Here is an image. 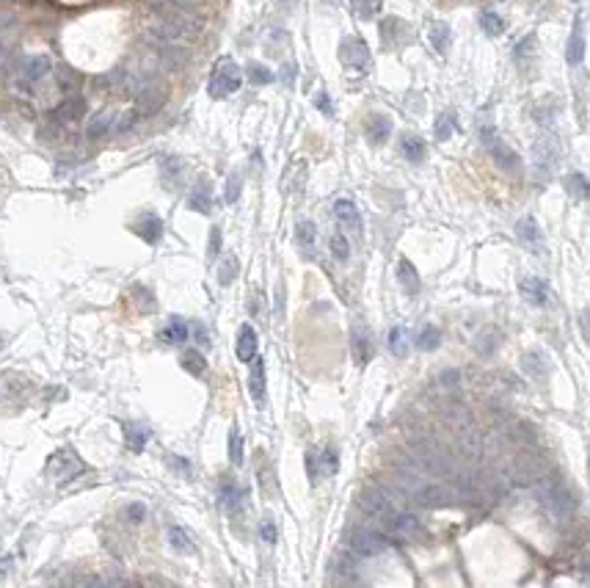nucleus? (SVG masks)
I'll list each match as a JSON object with an SVG mask.
<instances>
[{
	"label": "nucleus",
	"instance_id": "obj_1",
	"mask_svg": "<svg viewBox=\"0 0 590 588\" xmlns=\"http://www.w3.org/2000/svg\"><path fill=\"white\" fill-rule=\"evenodd\" d=\"M243 86V72L240 66L234 64V59L221 56L213 72H210V83H207V94L213 99H227L230 94H234Z\"/></svg>",
	"mask_w": 590,
	"mask_h": 588
},
{
	"label": "nucleus",
	"instance_id": "obj_2",
	"mask_svg": "<svg viewBox=\"0 0 590 588\" xmlns=\"http://www.w3.org/2000/svg\"><path fill=\"white\" fill-rule=\"evenodd\" d=\"M165 99H168V86L161 78L146 75L135 92V111H138V116H155L165 105Z\"/></svg>",
	"mask_w": 590,
	"mask_h": 588
},
{
	"label": "nucleus",
	"instance_id": "obj_3",
	"mask_svg": "<svg viewBox=\"0 0 590 588\" xmlns=\"http://www.w3.org/2000/svg\"><path fill=\"white\" fill-rule=\"evenodd\" d=\"M480 138H483V144L491 149V158L494 164L499 166L502 171H508V174H516L519 169H522V158L494 133V128H483V133H480Z\"/></svg>",
	"mask_w": 590,
	"mask_h": 588
},
{
	"label": "nucleus",
	"instance_id": "obj_4",
	"mask_svg": "<svg viewBox=\"0 0 590 588\" xmlns=\"http://www.w3.org/2000/svg\"><path fill=\"white\" fill-rule=\"evenodd\" d=\"M50 69H53V61L47 56H31V59L20 61V66H17V86L23 92H33V86L42 83L50 75Z\"/></svg>",
	"mask_w": 590,
	"mask_h": 588
},
{
	"label": "nucleus",
	"instance_id": "obj_5",
	"mask_svg": "<svg viewBox=\"0 0 590 588\" xmlns=\"http://www.w3.org/2000/svg\"><path fill=\"white\" fill-rule=\"evenodd\" d=\"M80 470H83V461L75 456L72 451H58V453H53L50 461H47V475H50L56 484L72 481Z\"/></svg>",
	"mask_w": 590,
	"mask_h": 588
},
{
	"label": "nucleus",
	"instance_id": "obj_6",
	"mask_svg": "<svg viewBox=\"0 0 590 588\" xmlns=\"http://www.w3.org/2000/svg\"><path fill=\"white\" fill-rule=\"evenodd\" d=\"M339 61L348 69H367L370 66V47L361 36H345L339 44Z\"/></svg>",
	"mask_w": 590,
	"mask_h": 588
},
{
	"label": "nucleus",
	"instance_id": "obj_7",
	"mask_svg": "<svg viewBox=\"0 0 590 588\" xmlns=\"http://www.w3.org/2000/svg\"><path fill=\"white\" fill-rule=\"evenodd\" d=\"M155 44V53H158V61L165 66V69H182V66L191 61V50L182 44V42H165V39H152Z\"/></svg>",
	"mask_w": 590,
	"mask_h": 588
},
{
	"label": "nucleus",
	"instance_id": "obj_8",
	"mask_svg": "<svg viewBox=\"0 0 590 588\" xmlns=\"http://www.w3.org/2000/svg\"><path fill=\"white\" fill-rule=\"evenodd\" d=\"M351 550H353L359 558H375L387 550V539H384L381 533H375V530L361 527V530H356V533L351 536Z\"/></svg>",
	"mask_w": 590,
	"mask_h": 588
},
{
	"label": "nucleus",
	"instance_id": "obj_9",
	"mask_svg": "<svg viewBox=\"0 0 590 588\" xmlns=\"http://www.w3.org/2000/svg\"><path fill=\"white\" fill-rule=\"evenodd\" d=\"M516 240L525 246L527 252H532V255H544V252H546V246H544V232H541L538 221H535L532 216H525V219L516 221Z\"/></svg>",
	"mask_w": 590,
	"mask_h": 588
},
{
	"label": "nucleus",
	"instance_id": "obj_10",
	"mask_svg": "<svg viewBox=\"0 0 590 588\" xmlns=\"http://www.w3.org/2000/svg\"><path fill=\"white\" fill-rule=\"evenodd\" d=\"M218 503H221V508H224L227 514H237V511L246 506V489H243L234 478L224 475V478H221V486H218Z\"/></svg>",
	"mask_w": 590,
	"mask_h": 588
},
{
	"label": "nucleus",
	"instance_id": "obj_11",
	"mask_svg": "<svg viewBox=\"0 0 590 588\" xmlns=\"http://www.w3.org/2000/svg\"><path fill=\"white\" fill-rule=\"evenodd\" d=\"M351 354H353V362L359 367H367L372 357H375V345H372V337L364 326H353L351 329Z\"/></svg>",
	"mask_w": 590,
	"mask_h": 588
},
{
	"label": "nucleus",
	"instance_id": "obj_12",
	"mask_svg": "<svg viewBox=\"0 0 590 588\" xmlns=\"http://www.w3.org/2000/svg\"><path fill=\"white\" fill-rule=\"evenodd\" d=\"M359 506L370 514V517H378V520H387L389 514H392V500H389V494L381 489H367L361 491L359 497Z\"/></svg>",
	"mask_w": 590,
	"mask_h": 588
},
{
	"label": "nucleus",
	"instance_id": "obj_13",
	"mask_svg": "<svg viewBox=\"0 0 590 588\" xmlns=\"http://www.w3.org/2000/svg\"><path fill=\"white\" fill-rule=\"evenodd\" d=\"M560 158V147L555 135H544L538 144H535V171H544L549 174Z\"/></svg>",
	"mask_w": 590,
	"mask_h": 588
},
{
	"label": "nucleus",
	"instance_id": "obj_14",
	"mask_svg": "<svg viewBox=\"0 0 590 588\" xmlns=\"http://www.w3.org/2000/svg\"><path fill=\"white\" fill-rule=\"evenodd\" d=\"M86 116V99L83 97H66L61 99L56 108H53V114H50V119L53 122H58V125H72V122H80Z\"/></svg>",
	"mask_w": 590,
	"mask_h": 588
},
{
	"label": "nucleus",
	"instance_id": "obj_15",
	"mask_svg": "<svg viewBox=\"0 0 590 588\" xmlns=\"http://www.w3.org/2000/svg\"><path fill=\"white\" fill-rule=\"evenodd\" d=\"M519 293H522V298H525L527 304H532V307H546L549 298H552L549 285H546L544 279H538V276H525V279L519 282Z\"/></svg>",
	"mask_w": 590,
	"mask_h": 588
},
{
	"label": "nucleus",
	"instance_id": "obj_16",
	"mask_svg": "<svg viewBox=\"0 0 590 588\" xmlns=\"http://www.w3.org/2000/svg\"><path fill=\"white\" fill-rule=\"evenodd\" d=\"M334 216L339 221V227L351 235H361V216L359 207L351 202V199H337L334 202Z\"/></svg>",
	"mask_w": 590,
	"mask_h": 588
},
{
	"label": "nucleus",
	"instance_id": "obj_17",
	"mask_svg": "<svg viewBox=\"0 0 590 588\" xmlns=\"http://www.w3.org/2000/svg\"><path fill=\"white\" fill-rule=\"evenodd\" d=\"M364 135L372 147H384L392 135V119L387 114H372L367 122H364Z\"/></svg>",
	"mask_w": 590,
	"mask_h": 588
},
{
	"label": "nucleus",
	"instance_id": "obj_18",
	"mask_svg": "<svg viewBox=\"0 0 590 588\" xmlns=\"http://www.w3.org/2000/svg\"><path fill=\"white\" fill-rule=\"evenodd\" d=\"M544 503H546V508H549L555 517H568V514L574 511V500H571V494L563 489L560 484H552V486H546V489H544Z\"/></svg>",
	"mask_w": 590,
	"mask_h": 588
},
{
	"label": "nucleus",
	"instance_id": "obj_19",
	"mask_svg": "<svg viewBox=\"0 0 590 588\" xmlns=\"http://www.w3.org/2000/svg\"><path fill=\"white\" fill-rule=\"evenodd\" d=\"M158 17H191L196 14V0H149Z\"/></svg>",
	"mask_w": 590,
	"mask_h": 588
},
{
	"label": "nucleus",
	"instance_id": "obj_20",
	"mask_svg": "<svg viewBox=\"0 0 590 588\" xmlns=\"http://www.w3.org/2000/svg\"><path fill=\"white\" fill-rule=\"evenodd\" d=\"M585 59V28H582V20L577 17L574 20V28H571V36H568V44H565V61L571 66L582 64Z\"/></svg>",
	"mask_w": 590,
	"mask_h": 588
},
{
	"label": "nucleus",
	"instance_id": "obj_21",
	"mask_svg": "<svg viewBox=\"0 0 590 588\" xmlns=\"http://www.w3.org/2000/svg\"><path fill=\"white\" fill-rule=\"evenodd\" d=\"M257 345H260V340H257V331L249 326V324H243V326H240V331H237V345H234V354H237V360H240V362H251L254 357H257Z\"/></svg>",
	"mask_w": 590,
	"mask_h": 588
},
{
	"label": "nucleus",
	"instance_id": "obj_22",
	"mask_svg": "<svg viewBox=\"0 0 590 588\" xmlns=\"http://www.w3.org/2000/svg\"><path fill=\"white\" fill-rule=\"evenodd\" d=\"M116 125V114L113 111H97L92 119H89V125H86V138L89 141H99V138H105L108 133H111V128Z\"/></svg>",
	"mask_w": 590,
	"mask_h": 588
},
{
	"label": "nucleus",
	"instance_id": "obj_23",
	"mask_svg": "<svg viewBox=\"0 0 590 588\" xmlns=\"http://www.w3.org/2000/svg\"><path fill=\"white\" fill-rule=\"evenodd\" d=\"M397 282H400V288H403L408 295L420 293V288H422V282H420V271L414 268V262L406 260V257L397 262Z\"/></svg>",
	"mask_w": 590,
	"mask_h": 588
},
{
	"label": "nucleus",
	"instance_id": "obj_24",
	"mask_svg": "<svg viewBox=\"0 0 590 588\" xmlns=\"http://www.w3.org/2000/svg\"><path fill=\"white\" fill-rule=\"evenodd\" d=\"M406 36H408V25H406L400 17H387V20H381V39H384L387 47H397Z\"/></svg>",
	"mask_w": 590,
	"mask_h": 588
},
{
	"label": "nucleus",
	"instance_id": "obj_25",
	"mask_svg": "<svg viewBox=\"0 0 590 588\" xmlns=\"http://www.w3.org/2000/svg\"><path fill=\"white\" fill-rule=\"evenodd\" d=\"M135 232H138L146 243H158L161 235H163V221H161V216H155V213H144V216L135 221Z\"/></svg>",
	"mask_w": 590,
	"mask_h": 588
},
{
	"label": "nucleus",
	"instance_id": "obj_26",
	"mask_svg": "<svg viewBox=\"0 0 590 588\" xmlns=\"http://www.w3.org/2000/svg\"><path fill=\"white\" fill-rule=\"evenodd\" d=\"M400 152H403V158L406 161H411V164H422L427 155V147L425 141L420 138V135H414V133H406L403 138H400Z\"/></svg>",
	"mask_w": 590,
	"mask_h": 588
},
{
	"label": "nucleus",
	"instance_id": "obj_27",
	"mask_svg": "<svg viewBox=\"0 0 590 588\" xmlns=\"http://www.w3.org/2000/svg\"><path fill=\"white\" fill-rule=\"evenodd\" d=\"M295 243L306 257H315V243H318V227L312 221H298L295 224Z\"/></svg>",
	"mask_w": 590,
	"mask_h": 588
},
{
	"label": "nucleus",
	"instance_id": "obj_28",
	"mask_svg": "<svg viewBox=\"0 0 590 588\" xmlns=\"http://www.w3.org/2000/svg\"><path fill=\"white\" fill-rule=\"evenodd\" d=\"M188 334H191V326L182 318H171L163 326V331H161V343H165V345H182L188 340Z\"/></svg>",
	"mask_w": 590,
	"mask_h": 588
},
{
	"label": "nucleus",
	"instance_id": "obj_29",
	"mask_svg": "<svg viewBox=\"0 0 590 588\" xmlns=\"http://www.w3.org/2000/svg\"><path fill=\"white\" fill-rule=\"evenodd\" d=\"M387 345H389V354L397 357V360L408 357V351H411V337H408L406 326H392L389 329V334H387Z\"/></svg>",
	"mask_w": 590,
	"mask_h": 588
},
{
	"label": "nucleus",
	"instance_id": "obj_30",
	"mask_svg": "<svg viewBox=\"0 0 590 588\" xmlns=\"http://www.w3.org/2000/svg\"><path fill=\"white\" fill-rule=\"evenodd\" d=\"M168 544H171V550L180 553V556H194V553H196L194 539H191L188 530L180 527V525H171V527H168Z\"/></svg>",
	"mask_w": 590,
	"mask_h": 588
},
{
	"label": "nucleus",
	"instance_id": "obj_31",
	"mask_svg": "<svg viewBox=\"0 0 590 588\" xmlns=\"http://www.w3.org/2000/svg\"><path fill=\"white\" fill-rule=\"evenodd\" d=\"M249 390H251V398H254L257 403H263L265 400V360L263 357H254V360H251Z\"/></svg>",
	"mask_w": 590,
	"mask_h": 588
},
{
	"label": "nucleus",
	"instance_id": "obj_32",
	"mask_svg": "<svg viewBox=\"0 0 590 588\" xmlns=\"http://www.w3.org/2000/svg\"><path fill=\"white\" fill-rule=\"evenodd\" d=\"M427 39H430V44H433V50L444 56V53L450 50V42H453V31H450V25H447V23H441V20H436V23L430 25V31H427Z\"/></svg>",
	"mask_w": 590,
	"mask_h": 588
},
{
	"label": "nucleus",
	"instance_id": "obj_33",
	"mask_svg": "<svg viewBox=\"0 0 590 588\" xmlns=\"http://www.w3.org/2000/svg\"><path fill=\"white\" fill-rule=\"evenodd\" d=\"M188 207L196 210V213H201V216H207V213L213 210V191H210L207 183H201V185H196V188L191 191V196H188Z\"/></svg>",
	"mask_w": 590,
	"mask_h": 588
},
{
	"label": "nucleus",
	"instance_id": "obj_34",
	"mask_svg": "<svg viewBox=\"0 0 590 588\" xmlns=\"http://www.w3.org/2000/svg\"><path fill=\"white\" fill-rule=\"evenodd\" d=\"M522 370L527 376H532V379H544L549 373V360L544 354H538V351H529V354L522 357Z\"/></svg>",
	"mask_w": 590,
	"mask_h": 588
},
{
	"label": "nucleus",
	"instance_id": "obj_35",
	"mask_svg": "<svg viewBox=\"0 0 590 588\" xmlns=\"http://www.w3.org/2000/svg\"><path fill=\"white\" fill-rule=\"evenodd\" d=\"M182 367L191 373V376H196V379H204V373H207V360L199 354L196 348H188L185 354H182Z\"/></svg>",
	"mask_w": 590,
	"mask_h": 588
},
{
	"label": "nucleus",
	"instance_id": "obj_36",
	"mask_svg": "<svg viewBox=\"0 0 590 588\" xmlns=\"http://www.w3.org/2000/svg\"><path fill=\"white\" fill-rule=\"evenodd\" d=\"M456 128H458V116L453 111L439 114V119H436V141H447L456 133Z\"/></svg>",
	"mask_w": 590,
	"mask_h": 588
},
{
	"label": "nucleus",
	"instance_id": "obj_37",
	"mask_svg": "<svg viewBox=\"0 0 590 588\" xmlns=\"http://www.w3.org/2000/svg\"><path fill=\"white\" fill-rule=\"evenodd\" d=\"M246 78H249L254 86H268V83L276 80V75H273L265 64H260V61H251V64L246 66Z\"/></svg>",
	"mask_w": 590,
	"mask_h": 588
},
{
	"label": "nucleus",
	"instance_id": "obj_38",
	"mask_svg": "<svg viewBox=\"0 0 590 588\" xmlns=\"http://www.w3.org/2000/svg\"><path fill=\"white\" fill-rule=\"evenodd\" d=\"M417 345L422 348V351H436L439 345H441V331L433 326V324H427V326L420 329V334H417Z\"/></svg>",
	"mask_w": 590,
	"mask_h": 588
},
{
	"label": "nucleus",
	"instance_id": "obj_39",
	"mask_svg": "<svg viewBox=\"0 0 590 588\" xmlns=\"http://www.w3.org/2000/svg\"><path fill=\"white\" fill-rule=\"evenodd\" d=\"M565 188L577 196V199H588L590 202V180L585 174H579V171L568 174V177H565Z\"/></svg>",
	"mask_w": 590,
	"mask_h": 588
},
{
	"label": "nucleus",
	"instance_id": "obj_40",
	"mask_svg": "<svg viewBox=\"0 0 590 588\" xmlns=\"http://www.w3.org/2000/svg\"><path fill=\"white\" fill-rule=\"evenodd\" d=\"M328 249H331V257H337L339 262H345L351 257V243L345 238V232H331L328 238Z\"/></svg>",
	"mask_w": 590,
	"mask_h": 588
},
{
	"label": "nucleus",
	"instance_id": "obj_41",
	"mask_svg": "<svg viewBox=\"0 0 590 588\" xmlns=\"http://www.w3.org/2000/svg\"><path fill=\"white\" fill-rule=\"evenodd\" d=\"M237 271H240V262H237V257L234 255H227L224 260H221V265H218V285H232L234 279H237Z\"/></svg>",
	"mask_w": 590,
	"mask_h": 588
},
{
	"label": "nucleus",
	"instance_id": "obj_42",
	"mask_svg": "<svg viewBox=\"0 0 590 588\" xmlns=\"http://www.w3.org/2000/svg\"><path fill=\"white\" fill-rule=\"evenodd\" d=\"M480 28L486 36H502L505 33V20L496 11H483L480 14Z\"/></svg>",
	"mask_w": 590,
	"mask_h": 588
},
{
	"label": "nucleus",
	"instance_id": "obj_43",
	"mask_svg": "<svg viewBox=\"0 0 590 588\" xmlns=\"http://www.w3.org/2000/svg\"><path fill=\"white\" fill-rule=\"evenodd\" d=\"M146 439H149V431L146 428H141V425H130L127 428V448H130L132 453H141L146 448Z\"/></svg>",
	"mask_w": 590,
	"mask_h": 588
},
{
	"label": "nucleus",
	"instance_id": "obj_44",
	"mask_svg": "<svg viewBox=\"0 0 590 588\" xmlns=\"http://www.w3.org/2000/svg\"><path fill=\"white\" fill-rule=\"evenodd\" d=\"M306 475H309L312 484H318L323 478V461H320V453L315 448L306 451Z\"/></svg>",
	"mask_w": 590,
	"mask_h": 588
},
{
	"label": "nucleus",
	"instance_id": "obj_45",
	"mask_svg": "<svg viewBox=\"0 0 590 588\" xmlns=\"http://www.w3.org/2000/svg\"><path fill=\"white\" fill-rule=\"evenodd\" d=\"M351 6H353V11L359 14L361 20H372L381 11L384 0H351Z\"/></svg>",
	"mask_w": 590,
	"mask_h": 588
},
{
	"label": "nucleus",
	"instance_id": "obj_46",
	"mask_svg": "<svg viewBox=\"0 0 590 588\" xmlns=\"http://www.w3.org/2000/svg\"><path fill=\"white\" fill-rule=\"evenodd\" d=\"M230 461L234 467L243 464V436H240L237 425H232V431H230Z\"/></svg>",
	"mask_w": 590,
	"mask_h": 588
},
{
	"label": "nucleus",
	"instance_id": "obj_47",
	"mask_svg": "<svg viewBox=\"0 0 590 588\" xmlns=\"http://www.w3.org/2000/svg\"><path fill=\"white\" fill-rule=\"evenodd\" d=\"M240 191H243V174H240V171H232L230 180H227V194H224V199H227L230 204H234V202L240 199Z\"/></svg>",
	"mask_w": 590,
	"mask_h": 588
},
{
	"label": "nucleus",
	"instance_id": "obj_48",
	"mask_svg": "<svg viewBox=\"0 0 590 588\" xmlns=\"http://www.w3.org/2000/svg\"><path fill=\"white\" fill-rule=\"evenodd\" d=\"M180 174H182V164H180L177 158H165L163 161V183L165 185H174L171 180H180Z\"/></svg>",
	"mask_w": 590,
	"mask_h": 588
},
{
	"label": "nucleus",
	"instance_id": "obj_49",
	"mask_svg": "<svg viewBox=\"0 0 590 588\" xmlns=\"http://www.w3.org/2000/svg\"><path fill=\"white\" fill-rule=\"evenodd\" d=\"M320 461H323V475H334L337 467H339V458H337V451L334 448H326L320 453Z\"/></svg>",
	"mask_w": 590,
	"mask_h": 588
},
{
	"label": "nucleus",
	"instance_id": "obj_50",
	"mask_svg": "<svg viewBox=\"0 0 590 588\" xmlns=\"http://www.w3.org/2000/svg\"><path fill=\"white\" fill-rule=\"evenodd\" d=\"M165 464H168V467H171L174 472H180L182 478H191V472H194V470H191V464H188L185 458H182V456H174V453L165 458Z\"/></svg>",
	"mask_w": 590,
	"mask_h": 588
},
{
	"label": "nucleus",
	"instance_id": "obj_51",
	"mask_svg": "<svg viewBox=\"0 0 590 588\" xmlns=\"http://www.w3.org/2000/svg\"><path fill=\"white\" fill-rule=\"evenodd\" d=\"M218 255H221V229L213 227L210 229V243H207V257L215 260Z\"/></svg>",
	"mask_w": 590,
	"mask_h": 588
},
{
	"label": "nucleus",
	"instance_id": "obj_52",
	"mask_svg": "<svg viewBox=\"0 0 590 588\" xmlns=\"http://www.w3.org/2000/svg\"><path fill=\"white\" fill-rule=\"evenodd\" d=\"M532 53H535V36L529 33V36H525V39L516 44V59L525 61L527 56H532Z\"/></svg>",
	"mask_w": 590,
	"mask_h": 588
},
{
	"label": "nucleus",
	"instance_id": "obj_53",
	"mask_svg": "<svg viewBox=\"0 0 590 588\" xmlns=\"http://www.w3.org/2000/svg\"><path fill=\"white\" fill-rule=\"evenodd\" d=\"M260 536H263L265 544H276V539H279L276 522H273V520H263V525H260Z\"/></svg>",
	"mask_w": 590,
	"mask_h": 588
},
{
	"label": "nucleus",
	"instance_id": "obj_54",
	"mask_svg": "<svg viewBox=\"0 0 590 588\" xmlns=\"http://www.w3.org/2000/svg\"><path fill=\"white\" fill-rule=\"evenodd\" d=\"M315 105H318V111H320V114H326V116H334V102H331V97H328L326 92H320V94L315 97Z\"/></svg>",
	"mask_w": 590,
	"mask_h": 588
},
{
	"label": "nucleus",
	"instance_id": "obj_55",
	"mask_svg": "<svg viewBox=\"0 0 590 588\" xmlns=\"http://www.w3.org/2000/svg\"><path fill=\"white\" fill-rule=\"evenodd\" d=\"M138 119H141V116H138V111H127V114H125V119L119 122V133H127L130 128H135V122H138Z\"/></svg>",
	"mask_w": 590,
	"mask_h": 588
},
{
	"label": "nucleus",
	"instance_id": "obj_56",
	"mask_svg": "<svg viewBox=\"0 0 590 588\" xmlns=\"http://www.w3.org/2000/svg\"><path fill=\"white\" fill-rule=\"evenodd\" d=\"M127 517H130L132 522H144V517H146V508H144L141 503H132L130 508H127Z\"/></svg>",
	"mask_w": 590,
	"mask_h": 588
},
{
	"label": "nucleus",
	"instance_id": "obj_57",
	"mask_svg": "<svg viewBox=\"0 0 590 588\" xmlns=\"http://www.w3.org/2000/svg\"><path fill=\"white\" fill-rule=\"evenodd\" d=\"M579 329H582V337L588 340V345H590V310H585V312L579 315Z\"/></svg>",
	"mask_w": 590,
	"mask_h": 588
},
{
	"label": "nucleus",
	"instance_id": "obj_58",
	"mask_svg": "<svg viewBox=\"0 0 590 588\" xmlns=\"http://www.w3.org/2000/svg\"><path fill=\"white\" fill-rule=\"evenodd\" d=\"M293 78H295V64H293V61H287V64H284V69H282V80L290 86V83H293Z\"/></svg>",
	"mask_w": 590,
	"mask_h": 588
},
{
	"label": "nucleus",
	"instance_id": "obj_59",
	"mask_svg": "<svg viewBox=\"0 0 590 588\" xmlns=\"http://www.w3.org/2000/svg\"><path fill=\"white\" fill-rule=\"evenodd\" d=\"M194 337H196V343H201V345H207V343H210V337H207V329L201 326V324H196V326H194Z\"/></svg>",
	"mask_w": 590,
	"mask_h": 588
}]
</instances>
